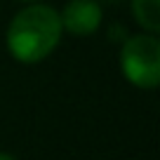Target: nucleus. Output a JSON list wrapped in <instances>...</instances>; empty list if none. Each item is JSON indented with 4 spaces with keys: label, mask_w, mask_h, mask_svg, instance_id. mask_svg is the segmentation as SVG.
<instances>
[{
    "label": "nucleus",
    "mask_w": 160,
    "mask_h": 160,
    "mask_svg": "<svg viewBox=\"0 0 160 160\" xmlns=\"http://www.w3.org/2000/svg\"><path fill=\"white\" fill-rule=\"evenodd\" d=\"M132 14L146 33L160 31V0H132Z\"/></svg>",
    "instance_id": "20e7f679"
},
{
    "label": "nucleus",
    "mask_w": 160,
    "mask_h": 160,
    "mask_svg": "<svg viewBox=\"0 0 160 160\" xmlns=\"http://www.w3.org/2000/svg\"><path fill=\"white\" fill-rule=\"evenodd\" d=\"M122 75L139 90H153L160 82V40L155 33H139L122 42Z\"/></svg>",
    "instance_id": "f03ea898"
},
{
    "label": "nucleus",
    "mask_w": 160,
    "mask_h": 160,
    "mask_svg": "<svg viewBox=\"0 0 160 160\" xmlns=\"http://www.w3.org/2000/svg\"><path fill=\"white\" fill-rule=\"evenodd\" d=\"M0 160H17L14 155H10V153H2V151H0Z\"/></svg>",
    "instance_id": "39448f33"
},
{
    "label": "nucleus",
    "mask_w": 160,
    "mask_h": 160,
    "mask_svg": "<svg viewBox=\"0 0 160 160\" xmlns=\"http://www.w3.org/2000/svg\"><path fill=\"white\" fill-rule=\"evenodd\" d=\"M59 12L50 5L31 2L14 14L7 28V50L21 64H38L54 52L61 40Z\"/></svg>",
    "instance_id": "f257e3e1"
},
{
    "label": "nucleus",
    "mask_w": 160,
    "mask_h": 160,
    "mask_svg": "<svg viewBox=\"0 0 160 160\" xmlns=\"http://www.w3.org/2000/svg\"><path fill=\"white\" fill-rule=\"evenodd\" d=\"M19 2H40V0H19Z\"/></svg>",
    "instance_id": "0eeeda50"
},
{
    "label": "nucleus",
    "mask_w": 160,
    "mask_h": 160,
    "mask_svg": "<svg viewBox=\"0 0 160 160\" xmlns=\"http://www.w3.org/2000/svg\"><path fill=\"white\" fill-rule=\"evenodd\" d=\"M101 10L99 0H71L59 12L61 28L73 35H92L101 26Z\"/></svg>",
    "instance_id": "7ed1b4c3"
},
{
    "label": "nucleus",
    "mask_w": 160,
    "mask_h": 160,
    "mask_svg": "<svg viewBox=\"0 0 160 160\" xmlns=\"http://www.w3.org/2000/svg\"><path fill=\"white\" fill-rule=\"evenodd\" d=\"M99 2H111V5H115V2H120V0H99Z\"/></svg>",
    "instance_id": "423d86ee"
}]
</instances>
